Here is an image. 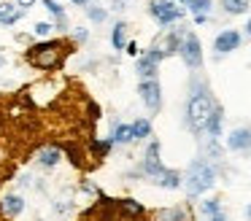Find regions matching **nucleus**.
I'll list each match as a JSON object with an SVG mask.
<instances>
[{
	"label": "nucleus",
	"instance_id": "26",
	"mask_svg": "<svg viewBox=\"0 0 251 221\" xmlns=\"http://www.w3.org/2000/svg\"><path fill=\"white\" fill-rule=\"evenodd\" d=\"M51 30H54V25H51V22H35V27H33V35L38 38V41H41V38L46 41V38L51 35Z\"/></svg>",
	"mask_w": 251,
	"mask_h": 221
},
{
	"label": "nucleus",
	"instance_id": "30",
	"mask_svg": "<svg viewBox=\"0 0 251 221\" xmlns=\"http://www.w3.org/2000/svg\"><path fill=\"white\" fill-rule=\"evenodd\" d=\"M125 51H127V54H130V57H135V54H138V43H135V41H127V46H125Z\"/></svg>",
	"mask_w": 251,
	"mask_h": 221
},
{
	"label": "nucleus",
	"instance_id": "4",
	"mask_svg": "<svg viewBox=\"0 0 251 221\" xmlns=\"http://www.w3.org/2000/svg\"><path fill=\"white\" fill-rule=\"evenodd\" d=\"M149 14H151L162 27H170V25L184 19V8L176 5L173 0H151V3H149Z\"/></svg>",
	"mask_w": 251,
	"mask_h": 221
},
{
	"label": "nucleus",
	"instance_id": "22",
	"mask_svg": "<svg viewBox=\"0 0 251 221\" xmlns=\"http://www.w3.org/2000/svg\"><path fill=\"white\" fill-rule=\"evenodd\" d=\"M130 127H132V138L135 140H149V135H151V122L149 119H135Z\"/></svg>",
	"mask_w": 251,
	"mask_h": 221
},
{
	"label": "nucleus",
	"instance_id": "10",
	"mask_svg": "<svg viewBox=\"0 0 251 221\" xmlns=\"http://www.w3.org/2000/svg\"><path fill=\"white\" fill-rule=\"evenodd\" d=\"M22 213H25V197L22 194H6V197H0V216L19 219Z\"/></svg>",
	"mask_w": 251,
	"mask_h": 221
},
{
	"label": "nucleus",
	"instance_id": "36",
	"mask_svg": "<svg viewBox=\"0 0 251 221\" xmlns=\"http://www.w3.org/2000/svg\"><path fill=\"white\" fill-rule=\"evenodd\" d=\"M173 3H181V5H189V0H173Z\"/></svg>",
	"mask_w": 251,
	"mask_h": 221
},
{
	"label": "nucleus",
	"instance_id": "27",
	"mask_svg": "<svg viewBox=\"0 0 251 221\" xmlns=\"http://www.w3.org/2000/svg\"><path fill=\"white\" fill-rule=\"evenodd\" d=\"M87 16L89 22H95V25H100V22H105V16H108V11L100 8V5H87Z\"/></svg>",
	"mask_w": 251,
	"mask_h": 221
},
{
	"label": "nucleus",
	"instance_id": "18",
	"mask_svg": "<svg viewBox=\"0 0 251 221\" xmlns=\"http://www.w3.org/2000/svg\"><path fill=\"white\" fill-rule=\"evenodd\" d=\"M111 46L116 51H125L127 46V22H116L114 30H111Z\"/></svg>",
	"mask_w": 251,
	"mask_h": 221
},
{
	"label": "nucleus",
	"instance_id": "29",
	"mask_svg": "<svg viewBox=\"0 0 251 221\" xmlns=\"http://www.w3.org/2000/svg\"><path fill=\"white\" fill-rule=\"evenodd\" d=\"M14 8H17V3H6V0H0V19H3L6 14H11Z\"/></svg>",
	"mask_w": 251,
	"mask_h": 221
},
{
	"label": "nucleus",
	"instance_id": "15",
	"mask_svg": "<svg viewBox=\"0 0 251 221\" xmlns=\"http://www.w3.org/2000/svg\"><path fill=\"white\" fill-rule=\"evenodd\" d=\"M154 183H157V186H162V189H178L181 183H184V178H181L178 170H168V167H165V170L154 178Z\"/></svg>",
	"mask_w": 251,
	"mask_h": 221
},
{
	"label": "nucleus",
	"instance_id": "35",
	"mask_svg": "<svg viewBox=\"0 0 251 221\" xmlns=\"http://www.w3.org/2000/svg\"><path fill=\"white\" fill-rule=\"evenodd\" d=\"M246 32H249V35H251V19L246 22Z\"/></svg>",
	"mask_w": 251,
	"mask_h": 221
},
{
	"label": "nucleus",
	"instance_id": "13",
	"mask_svg": "<svg viewBox=\"0 0 251 221\" xmlns=\"http://www.w3.org/2000/svg\"><path fill=\"white\" fill-rule=\"evenodd\" d=\"M62 156H65V151L60 148V146H44V148L38 151V162H41V167H57L62 162Z\"/></svg>",
	"mask_w": 251,
	"mask_h": 221
},
{
	"label": "nucleus",
	"instance_id": "17",
	"mask_svg": "<svg viewBox=\"0 0 251 221\" xmlns=\"http://www.w3.org/2000/svg\"><path fill=\"white\" fill-rule=\"evenodd\" d=\"M154 221H189V213L184 208H162L154 213Z\"/></svg>",
	"mask_w": 251,
	"mask_h": 221
},
{
	"label": "nucleus",
	"instance_id": "14",
	"mask_svg": "<svg viewBox=\"0 0 251 221\" xmlns=\"http://www.w3.org/2000/svg\"><path fill=\"white\" fill-rule=\"evenodd\" d=\"M222 124H224V111H222V105H216L213 113H211V119H208V124H205V132H208L211 140H219V135H222Z\"/></svg>",
	"mask_w": 251,
	"mask_h": 221
},
{
	"label": "nucleus",
	"instance_id": "11",
	"mask_svg": "<svg viewBox=\"0 0 251 221\" xmlns=\"http://www.w3.org/2000/svg\"><path fill=\"white\" fill-rule=\"evenodd\" d=\"M238 46H240V32L238 30H222L216 35V41H213V49H216L219 57H222V54L235 51Z\"/></svg>",
	"mask_w": 251,
	"mask_h": 221
},
{
	"label": "nucleus",
	"instance_id": "20",
	"mask_svg": "<svg viewBox=\"0 0 251 221\" xmlns=\"http://www.w3.org/2000/svg\"><path fill=\"white\" fill-rule=\"evenodd\" d=\"M114 148V140L105 138V140H98L92 138L89 140V151H92V156H98V159H103V156H108V151Z\"/></svg>",
	"mask_w": 251,
	"mask_h": 221
},
{
	"label": "nucleus",
	"instance_id": "33",
	"mask_svg": "<svg viewBox=\"0 0 251 221\" xmlns=\"http://www.w3.org/2000/svg\"><path fill=\"white\" fill-rule=\"evenodd\" d=\"M71 3H73V5H81V8H87V5L92 3V0H71Z\"/></svg>",
	"mask_w": 251,
	"mask_h": 221
},
{
	"label": "nucleus",
	"instance_id": "3",
	"mask_svg": "<svg viewBox=\"0 0 251 221\" xmlns=\"http://www.w3.org/2000/svg\"><path fill=\"white\" fill-rule=\"evenodd\" d=\"M213 183H216V170H213L205 159H195V162H192L189 172H186V178H184L186 197L197 199L200 194H205L208 189H213Z\"/></svg>",
	"mask_w": 251,
	"mask_h": 221
},
{
	"label": "nucleus",
	"instance_id": "32",
	"mask_svg": "<svg viewBox=\"0 0 251 221\" xmlns=\"http://www.w3.org/2000/svg\"><path fill=\"white\" fill-rule=\"evenodd\" d=\"M73 38H76V41H87V38H89V30H76V32H73Z\"/></svg>",
	"mask_w": 251,
	"mask_h": 221
},
{
	"label": "nucleus",
	"instance_id": "5",
	"mask_svg": "<svg viewBox=\"0 0 251 221\" xmlns=\"http://www.w3.org/2000/svg\"><path fill=\"white\" fill-rule=\"evenodd\" d=\"M178 54L181 59H184L186 68L197 70L202 65V46H200V38L195 35V32H184V41H181L178 46Z\"/></svg>",
	"mask_w": 251,
	"mask_h": 221
},
{
	"label": "nucleus",
	"instance_id": "1",
	"mask_svg": "<svg viewBox=\"0 0 251 221\" xmlns=\"http://www.w3.org/2000/svg\"><path fill=\"white\" fill-rule=\"evenodd\" d=\"M65 54H68V43L62 38H46V41L33 43L25 51V59L35 70H57L65 62Z\"/></svg>",
	"mask_w": 251,
	"mask_h": 221
},
{
	"label": "nucleus",
	"instance_id": "8",
	"mask_svg": "<svg viewBox=\"0 0 251 221\" xmlns=\"http://www.w3.org/2000/svg\"><path fill=\"white\" fill-rule=\"evenodd\" d=\"M141 170H143V175H149L151 181L165 170L162 156H159V143H157V140H151V143H149L146 154H143V165H141Z\"/></svg>",
	"mask_w": 251,
	"mask_h": 221
},
{
	"label": "nucleus",
	"instance_id": "16",
	"mask_svg": "<svg viewBox=\"0 0 251 221\" xmlns=\"http://www.w3.org/2000/svg\"><path fill=\"white\" fill-rule=\"evenodd\" d=\"M41 5H44V8L49 11V14L54 16V19H57V27H60V30H65V27H68V16H65V8H62V5L57 3V0H41Z\"/></svg>",
	"mask_w": 251,
	"mask_h": 221
},
{
	"label": "nucleus",
	"instance_id": "38",
	"mask_svg": "<svg viewBox=\"0 0 251 221\" xmlns=\"http://www.w3.org/2000/svg\"><path fill=\"white\" fill-rule=\"evenodd\" d=\"M0 68H3V57H0Z\"/></svg>",
	"mask_w": 251,
	"mask_h": 221
},
{
	"label": "nucleus",
	"instance_id": "19",
	"mask_svg": "<svg viewBox=\"0 0 251 221\" xmlns=\"http://www.w3.org/2000/svg\"><path fill=\"white\" fill-rule=\"evenodd\" d=\"M111 140H114L116 146H130L132 140H135V138H132V127H130V124H116Z\"/></svg>",
	"mask_w": 251,
	"mask_h": 221
},
{
	"label": "nucleus",
	"instance_id": "31",
	"mask_svg": "<svg viewBox=\"0 0 251 221\" xmlns=\"http://www.w3.org/2000/svg\"><path fill=\"white\" fill-rule=\"evenodd\" d=\"M17 5L22 11H27V8H33V5H35V0H17Z\"/></svg>",
	"mask_w": 251,
	"mask_h": 221
},
{
	"label": "nucleus",
	"instance_id": "25",
	"mask_svg": "<svg viewBox=\"0 0 251 221\" xmlns=\"http://www.w3.org/2000/svg\"><path fill=\"white\" fill-rule=\"evenodd\" d=\"M200 213H205L208 219H211V216H216V213H222V199H205V202L200 205Z\"/></svg>",
	"mask_w": 251,
	"mask_h": 221
},
{
	"label": "nucleus",
	"instance_id": "24",
	"mask_svg": "<svg viewBox=\"0 0 251 221\" xmlns=\"http://www.w3.org/2000/svg\"><path fill=\"white\" fill-rule=\"evenodd\" d=\"M186 8H189L195 16H200V14L208 16V11L213 8V3H211V0H189V5H186Z\"/></svg>",
	"mask_w": 251,
	"mask_h": 221
},
{
	"label": "nucleus",
	"instance_id": "9",
	"mask_svg": "<svg viewBox=\"0 0 251 221\" xmlns=\"http://www.w3.org/2000/svg\"><path fill=\"white\" fill-rule=\"evenodd\" d=\"M116 205V216L119 219H127V221H141L143 216H146V208H143L138 199L132 197H122V199H114Z\"/></svg>",
	"mask_w": 251,
	"mask_h": 221
},
{
	"label": "nucleus",
	"instance_id": "6",
	"mask_svg": "<svg viewBox=\"0 0 251 221\" xmlns=\"http://www.w3.org/2000/svg\"><path fill=\"white\" fill-rule=\"evenodd\" d=\"M168 57V54L162 51L159 46H154V49H149L146 54H143L141 59H138V75H141V81H151V78H157V68H159V62Z\"/></svg>",
	"mask_w": 251,
	"mask_h": 221
},
{
	"label": "nucleus",
	"instance_id": "28",
	"mask_svg": "<svg viewBox=\"0 0 251 221\" xmlns=\"http://www.w3.org/2000/svg\"><path fill=\"white\" fill-rule=\"evenodd\" d=\"M22 16H25V11H22V8H19V5H17V8L11 11V14H6V16H3V19H0V25L11 27V25H17V22L22 19Z\"/></svg>",
	"mask_w": 251,
	"mask_h": 221
},
{
	"label": "nucleus",
	"instance_id": "2",
	"mask_svg": "<svg viewBox=\"0 0 251 221\" xmlns=\"http://www.w3.org/2000/svg\"><path fill=\"white\" fill-rule=\"evenodd\" d=\"M213 108H216V102H213L211 92H208L205 84H195L192 86V95L189 100H186V124L192 127V132H205V124L208 119H211Z\"/></svg>",
	"mask_w": 251,
	"mask_h": 221
},
{
	"label": "nucleus",
	"instance_id": "7",
	"mask_svg": "<svg viewBox=\"0 0 251 221\" xmlns=\"http://www.w3.org/2000/svg\"><path fill=\"white\" fill-rule=\"evenodd\" d=\"M138 95H141L143 105H146L151 113H157L159 108H162V86H159L157 78L141 81V84H138Z\"/></svg>",
	"mask_w": 251,
	"mask_h": 221
},
{
	"label": "nucleus",
	"instance_id": "37",
	"mask_svg": "<svg viewBox=\"0 0 251 221\" xmlns=\"http://www.w3.org/2000/svg\"><path fill=\"white\" fill-rule=\"evenodd\" d=\"M249 219H251V205H249Z\"/></svg>",
	"mask_w": 251,
	"mask_h": 221
},
{
	"label": "nucleus",
	"instance_id": "21",
	"mask_svg": "<svg viewBox=\"0 0 251 221\" xmlns=\"http://www.w3.org/2000/svg\"><path fill=\"white\" fill-rule=\"evenodd\" d=\"M222 11L229 16H240L249 11V0H222Z\"/></svg>",
	"mask_w": 251,
	"mask_h": 221
},
{
	"label": "nucleus",
	"instance_id": "23",
	"mask_svg": "<svg viewBox=\"0 0 251 221\" xmlns=\"http://www.w3.org/2000/svg\"><path fill=\"white\" fill-rule=\"evenodd\" d=\"M181 41H184V32H181V30H170V32H168V38H165L162 51H165V54H178Z\"/></svg>",
	"mask_w": 251,
	"mask_h": 221
},
{
	"label": "nucleus",
	"instance_id": "12",
	"mask_svg": "<svg viewBox=\"0 0 251 221\" xmlns=\"http://www.w3.org/2000/svg\"><path fill=\"white\" fill-rule=\"evenodd\" d=\"M227 148L229 151H249L251 148V129L249 127H238L227 135Z\"/></svg>",
	"mask_w": 251,
	"mask_h": 221
},
{
	"label": "nucleus",
	"instance_id": "34",
	"mask_svg": "<svg viewBox=\"0 0 251 221\" xmlns=\"http://www.w3.org/2000/svg\"><path fill=\"white\" fill-rule=\"evenodd\" d=\"M211 221H227V219H224V213H216V216H211Z\"/></svg>",
	"mask_w": 251,
	"mask_h": 221
}]
</instances>
